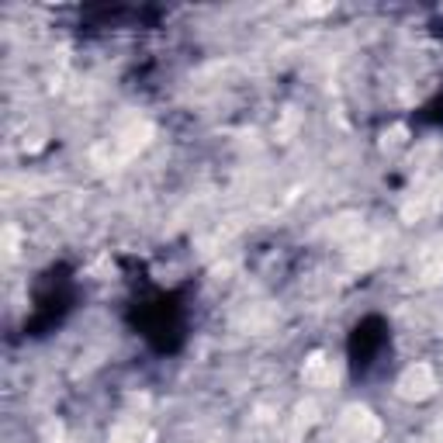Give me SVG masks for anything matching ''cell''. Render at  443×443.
I'll list each match as a JSON object with an SVG mask.
<instances>
[{"label":"cell","instance_id":"1","mask_svg":"<svg viewBox=\"0 0 443 443\" xmlns=\"http://www.w3.org/2000/svg\"><path fill=\"white\" fill-rule=\"evenodd\" d=\"M398 388H402L405 398H426L429 391L437 388V378H433V370H429L426 364H416V367L405 370V378H402Z\"/></svg>","mask_w":443,"mask_h":443}]
</instances>
